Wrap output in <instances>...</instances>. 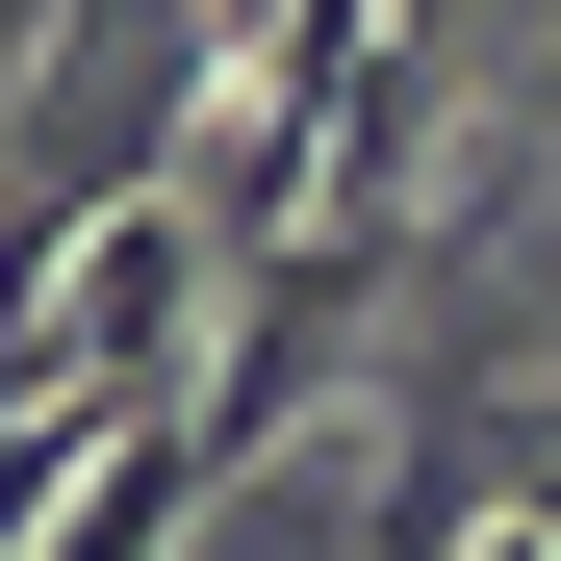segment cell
<instances>
[{"instance_id":"obj_1","label":"cell","mask_w":561,"mask_h":561,"mask_svg":"<svg viewBox=\"0 0 561 561\" xmlns=\"http://www.w3.org/2000/svg\"><path fill=\"white\" fill-rule=\"evenodd\" d=\"M383 26H409V0H280V26H255L230 128H205V230H230V255H255V230L332 179V103H357V51H383Z\"/></svg>"},{"instance_id":"obj_2","label":"cell","mask_w":561,"mask_h":561,"mask_svg":"<svg viewBox=\"0 0 561 561\" xmlns=\"http://www.w3.org/2000/svg\"><path fill=\"white\" fill-rule=\"evenodd\" d=\"M485 536H561V434H536V485H511V511H485Z\"/></svg>"},{"instance_id":"obj_3","label":"cell","mask_w":561,"mask_h":561,"mask_svg":"<svg viewBox=\"0 0 561 561\" xmlns=\"http://www.w3.org/2000/svg\"><path fill=\"white\" fill-rule=\"evenodd\" d=\"M77 26H128V0H77Z\"/></svg>"}]
</instances>
